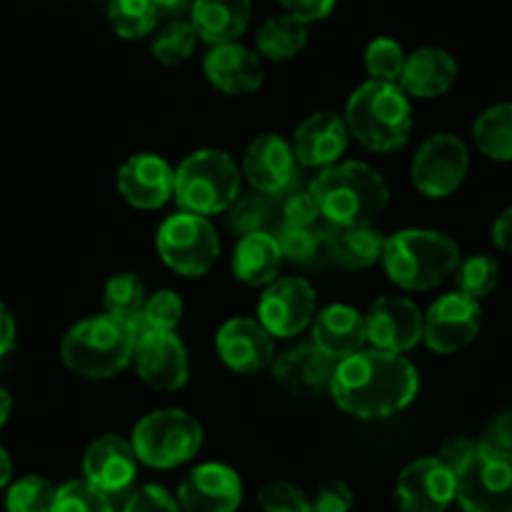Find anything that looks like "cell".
Listing matches in <instances>:
<instances>
[{"label":"cell","mask_w":512,"mask_h":512,"mask_svg":"<svg viewBox=\"0 0 512 512\" xmlns=\"http://www.w3.org/2000/svg\"><path fill=\"white\" fill-rule=\"evenodd\" d=\"M329 392L347 415L357 420H382L412 405L420 392V374L402 354L359 349L337 364Z\"/></svg>","instance_id":"1"},{"label":"cell","mask_w":512,"mask_h":512,"mask_svg":"<svg viewBox=\"0 0 512 512\" xmlns=\"http://www.w3.org/2000/svg\"><path fill=\"white\" fill-rule=\"evenodd\" d=\"M309 191L329 224H372L390 204V186L362 161H337L322 169Z\"/></svg>","instance_id":"2"},{"label":"cell","mask_w":512,"mask_h":512,"mask_svg":"<svg viewBox=\"0 0 512 512\" xmlns=\"http://www.w3.org/2000/svg\"><path fill=\"white\" fill-rule=\"evenodd\" d=\"M139 329L111 314L88 317L66 332L61 357L71 372L86 379H111L134 362Z\"/></svg>","instance_id":"3"},{"label":"cell","mask_w":512,"mask_h":512,"mask_svg":"<svg viewBox=\"0 0 512 512\" xmlns=\"http://www.w3.org/2000/svg\"><path fill=\"white\" fill-rule=\"evenodd\" d=\"M349 134L369 151H397L412 131V106L397 83L367 81L347 101Z\"/></svg>","instance_id":"4"},{"label":"cell","mask_w":512,"mask_h":512,"mask_svg":"<svg viewBox=\"0 0 512 512\" xmlns=\"http://www.w3.org/2000/svg\"><path fill=\"white\" fill-rule=\"evenodd\" d=\"M384 272L407 292H425L445 282L460 264L450 236L430 229H402L384 241Z\"/></svg>","instance_id":"5"},{"label":"cell","mask_w":512,"mask_h":512,"mask_svg":"<svg viewBox=\"0 0 512 512\" xmlns=\"http://www.w3.org/2000/svg\"><path fill=\"white\" fill-rule=\"evenodd\" d=\"M241 174L226 151L204 149L181 161L176 169L174 196L181 211L199 216L231 209L239 196Z\"/></svg>","instance_id":"6"},{"label":"cell","mask_w":512,"mask_h":512,"mask_svg":"<svg viewBox=\"0 0 512 512\" xmlns=\"http://www.w3.org/2000/svg\"><path fill=\"white\" fill-rule=\"evenodd\" d=\"M201 442H204V430L199 420L184 410L151 412L134 427L131 435L139 462L156 470H171L189 462L201 450Z\"/></svg>","instance_id":"7"},{"label":"cell","mask_w":512,"mask_h":512,"mask_svg":"<svg viewBox=\"0 0 512 512\" xmlns=\"http://www.w3.org/2000/svg\"><path fill=\"white\" fill-rule=\"evenodd\" d=\"M455 477L457 502L465 512H512V452L480 440Z\"/></svg>","instance_id":"8"},{"label":"cell","mask_w":512,"mask_h":512,"mask_svg":"<svg viewBox=\"0 0 512 512\" xmlns=\"http://www.w3.org/2000/svg\"><path fill=\"white\" fill-rule=\"evenodd\" d=\"M159 254L176 274L204 277L219 259V236L206 216L179 214L169 216L156 234Z\"/></svg>","instance_id":"9"},{"label":"cell","mask_w":512,"mask_h":512,"mask_svg":"<svg viewBox=\"0 0 512 512\" xmlns=\"http://www.w3.org/2000/svg\"><path fill=\"white\" fill-rule=\"evenodd\" d=\"M470 151L455 134H435L417 149L412 159V184L427 199H447L465 181Z\"/></svg>","instance_id":"10"},{"label":"cell","mask_w":512,"mask_h":512,"mask_svg":"<svg viewBox=\"0 0 512 512\" xmlns=\"http://www.w3.org/2000/svg\"><path fill=\"white\" fill-rule=\"evenodd\" d=\"M400 512H445L457 500V477L440 457L410 462L397 477Z\"/></svg>","instance_id":"11"},{"label":"cell","mask_w":512,"mask_h":512,"mask_svg":"<svg viewBox=\"0 0 512 512\" xmlns=\"http://www.w3.org/2000/svg\"><path fill=\"white\" fill-rule=\"evenodd\" d=\"M480 324L482 309L475 299L460 292L445 294L425 314L422 339L437 354L460 352L467 344L475 342V337L480 334Z\"/></svg>","instance_id":"12"},{"label":"cell","mask_w":512,"mask_h":512,"mask_svg":"<svg viewBox=\"0 0 512 512\" xmlns=\"http://www.w3.org/2000/svg\"><path fill=\"white\" fill-rule=\"evenodd\" d=\"M134 364L139 377L159 392L181 390L189 379V357L176 332L144 329L136 337Z\"/></svg>","instance_id":"13"},{"label":"cell","mask_w":512,"mask_h":512,"mask_svg":"<svg viewBox=\"0 0 512 512\" xmlns=\"http://www.w3.org/2000/svg\"><path fill=\"white\" fill-rule=\"evenodd\" d=\"M244 485L234 467L224 462H204L181 480L176 500L184 512H236Z\"/></svg>","instance_id":"14"},{"label":"cell","mask_w":512,"mask_h":512,"mask_svg":"<svg viewBox=\"0 0 512 512\" xmlns=\"http://www.w3.org/2000/svg\"><path fill=\"white\" fill-rule=\"evenodd\" d=\"M367 342L372 349L405 354L422 339L425 317L420 307L402 297H379L364 314Z\"/></svg>","instance_id":"15"},{"label":"cell","mask_w":512,"mask_h":512,"mask_svg":"<svg viewBox=\"0 0 512 512\" xmlns=\"http://www.w3.org/2000/svg\"><path fill=\"white\" fill-rule=\"evenodd\" d=\"M317 294L304 279H274L259 299V322L272 337H294L314 317Z\"/></svg>","instance_id":"16"},{"label":"cell","mask_w":512,"mask_h":512,"mask_svg":"<svg viewBox=\"0 0 512 512\" xmlns=\"http://www.w3.org/2000/svg\"><path fill=\"white\" fill-rule=\"evenodd\" d=\"M244 176L259 194H289L297 186L294 149L279 134L256 136L244 154Z\"/></svg>","instance_id":"17"},{"label":"cell","mask_w":512,"mask_h":512,"mask_svg":"<svg viewBox=\"0 0 512 512\" xmlns=\"http://www.w3.org/2000/svg\"><path fill=\"white\" fill-rule=\"evenodd\" d=\"M219 357L236 374H259L274 362V337L262 322L234 317L216 332Z\"/></svg>","instance_id":"18"},{"label":"cell","mask_w":512,"mask_h":512,"mask_svg":"<svg viewBox=\"0 0 512 512\" xmlns=\"http://www.w3.org/2000/svg\"><path fill=\"white\" fill-rule=\"evenodd\" d=\"M139 475V457L134 445L121 435H103L88 445L83 455V480L108 497L128 490Z\"/></svg>","instance_id":"19"},{"label":"cell","mask_w":512,"mask_h":512,"mask_svg":"<svg viewBox=\"0 0 512 512\" xmlns=\"http://www.w3.org/2000/svg\"><path fill=\"white\" fill-rule=\"evenodd\" d=\"M118 191L136 209H161L174 196L176 171L156 154H136L118 169Z\"/></svg>","instance_id":"20"},{"label":"cell","mask_w":512,"mask_h":512,"mask_svg":"<svg viewBox=\"0 0 512 512\" xmlns=\"http://www.w3.org/2000/svg\"><path fill=\"white\" fill-rule=\"evenodd\" d=\"M337 359L324 354L317 344H299L274 362V379L294 397L322 395L332 387Z\"/></svg>","instance_id":"21"},{"label":"cell","mask_w":512,"mask_h":512,"mask_svg":"<svg viewBox=\"0 0 512 512\" xmlns=\"http://www.w3.org/2000/svg\"><path fill=\"white\" fill-rule=\"evenodd\" d=\"M349 128L342 116L332 111H319L304 118L294 131V156L304 166L337 164L349 146Z\"/></svg>","instance_id":"22"},{"label":"cell","mask_w":512,"mask_h":512,"mask_svg":"<svg viewBox=\"0 0 512 512\" xmlns=\"http://www.w3.org/2000/svg\"><path fill=\"white\" fill-rule=\"evenodd\" d=\"M204 73L216 91L229 93V96L254 93L264 83L262 61L256 58L254 51L236 41L211 46L204 58Z\"/></svg>","instance_id":"23"},{"label":"cell","mask_w":512,"mask_h":512,"mask_svg":"<svg viewBox=\"0 0 512 512\" xmlns=\"http://www.w3.org/2000/svg\"><path fill=\"white\" fill-rule=\"evenodd\" d=\"M314 344L329 354L332 359L342 362V359L352 357L367 342V324H364V314L357 309L347 307V304H332V307L322 309L314 319L312 327Z\"/></svg>","instance_id":"24"},{"label":"cell","mask_w":512,"mask_h":512,"mask_svg":"<svg viewBox=\"0 0 512 512\" xmlns=\"http://www.w3.org/2000/svg\"><path fill=\"white\" fill-rule=\"evenodd\" d=\"M384 236L372 224H324V254L342 269H367L382 259Z\"/></svg>","instance_id":"25"},{"label":"cell","mask_w":512,"mask_h":512,"mask_svg":"<svg viewBox=\"0 0 512 512\" xmlns=\"http://www.w3.org/2000/svg\"><path fill=\"white\" fill-rule=\"evenodd\" d=\"M457 78V63L442 48H420L405 58L400 88L407 96L437 98L452 88Z\"/></svg>","instance_id":"26"},{"label":"cell","mask_w":512,"mask_h":512,"mask_svg":"<svg viewBox=\"0 0 512 512\" xmlns=\"http://www.w3.org/2000/svg\"><path fill=\"white\" fill-rule=\"evenodd\" d=\"M251 18V0H196L191 26L209 46L231 43L246 31Z\"/></svg>","instance_id":"27"},{"label":"cell","mask_w":512,"mask_h":512,"mask_svg":"<svg viewBox=\"0 0 512 512\" xmlns=\"http://www.w3.org/2000/svg\"><path fill=\"white\" fill-rule=\"evenodd\" d=\"M282 249H279L277 236L269 231H256V234L241 236L234 249L231 267L239 282L246 287H267L277 279L279 267H282Z\"/></svg>","instance_id":"28"},{"label":"cell","mask_w":512,"mask_h":512,"mask_svg":"<svg viewBox=\"0 0 512 512\" xmlns=\"http://www.w3.org/2000/svg\"><path fill=\"white\" fill-rule=\"evenodd\" d=\"M472 139L487 159L512 161V103L482 111L472 126Z\"/></svg>","instance_id":"29"},{"label":"cell","mask_w":512,"mask_h":512,"mask_svg":"<svg viewBox=\"0 0 512 512\" xmlns=\"http://www.w3.org/2000/svg\"><path fill=\"white\" fill-rule=\"evenodd\" d=\"M307 26L309 23L299 21L297 16H289V13L287 16L269 18L256 33V46H259L262 56L272 58V61H289L307 46Z\"/></svg>","instance_id":"30"},{"label":"cell","mask_w":512,"mask_h":512,"mask_svg":"<svg viewBox=\"0 0 512 512\" xmlns=\"http://www.w3.org/2000/svg\"><path fill=\"white\" fill-rule=\"evenodd\" d=\"M103 304H106V314L134 324L139 332L144 329L141 327V314L146 307V289L139 274H113L106 284V292H103Z\"/></svg>","instance_id":"31"},{"label":"cell","mask_w":512,"mask_h":512,"mask_svg":"<svg viewBox=\"0 0 512 512\" xmlns=\"http://www.w3.org/2000/svg\"><path fill=\"white\" fill-rule=\"evenodd\" d=\"M159 21V6L154 0H111L108 3V23L113 33L126 41L146 38Z\"/></svg>","instance_id":"32"},{"label":"cell","mask_w":512,"mask_h":512,"mask_svg":"<svg viewBox=\"0 0 512 512\" xmlns=\"http://www.w3.org/2000/svg\"><path fill=\"white\" fill-rule=\"evenodd\" d=\"M274 236H277L284 259H289V262L314 264L319 262V259H327V254H324V224H317V226L282 224Z\"/></svg>","instance_id":"33"},{"label":"cell","mask_w":512,"mask_h":512,"mask_svg":"<svg viewBox=\"0 0 512 512\" xmlns=\"http://www.w3.org/2000/svg\"><path fill=\"white\" fill-rule=\"evenodd\" d=\"M457 292L480 302L482 297L492 294L500 282V267L490 254H472L462 259L455 269Z\"/></svg>","instance_id":"34"},{"label":"cell","mask_w":512,"mask_h":512,"mask_svg":"<svg viewBox=\"0 0 512 512\" xmlns=\"http://www.w3.org/2000/svg\"><path fill=\"white\" fill-rule=\"evenodd\" d=\"M56 490L51 480L41 475H26L8 485L6 510L8 512H51L56 502Z\"/></svg>","instance_id":"35"},{"label":"cell","mask_w":512,"mask_h":512,"mask_svg":"<svg viewBox=\"0 0 512 512\" xmlns=\"http://www.w3.org/2000/svg\"><path fill=\"white\" fill-rule=\"evenodd\" d=\"M196 38L199 36H196V28L191 23H169V26L156 33L154 43H151V53L164 66H179V63L191 58L196 48Z\"/></svg>","instance_id":"36"},{"label":"cell","mask_w":512,"mask_h":512,"mask_svg":"<svg viewBox=\"0 0 512 512\" xmlns=\"http://www.w3.org/2000/svg\"><path fill=\"white\" fill-rule=\"evenodd\" d=\"M51 512H113L111 497L86 480H68L56 490Z\"/></svg>","instance_id":"37"},{"label":"cell","mask_w":512,"mask_h":512,"mask_svg":"<svg viewBox=\"0 0 512 512\" xmlns=\"http://www.w3.org/2000/svg\"><path fill=\"white\" fill-rule=\"evenodd\" d=\"M405 51L392 38H377L369 43L367 53H364V66H367L372 81H387L397 83L405 68Z\"/></svg>","instance_id":"38"},{"label":"cell","mask_w":512,"mask_h":512,"mask_svg":"<svg viewBox=\"0 0 512 512\" xmlns=\"http://www.w3.org/2000/svg\"><path fill=\"white\" fill-rule=\"evenodd\" d=\"M181 317H184V302H181L179 294L171 292V289H161V292L151 294L146 299L144 314H141V327L159 329V332H174L179 327Z\"/></svg>","instance_id":"39"},{"label":"cell","mask_w":512,"mask_h":512,"mask_svg":"<svg viewBox=\"0 0 512 512\" xmlns=\"http://www.w3.org/2000/svg\"><path fill=\"white\" fill-rule=\"evenodd\" d=\"M269 219H272V204L264 194L244 196L231 204L229 211V226L239 231L241 236L256 234V231H267Z\"/></svg>","instance_id":"40"},{"label":"cell","mask_w":512,"mask_h":512,"mask_svg":"<svg viewBox=\"0 0 512 512\" xmlns=\"http://www.w3.org/2000/svg\"><path fill=\"white\" fill-rule=\"evenodd\" d=\"M262 512H312V500L287 480L269 482L259 492Z\"/></svg>","instance_id":"41"},{"label":"cell","mask_w":512,"mask_h":512,"mask_svg":"<svg viewBox=\"0 0 512 512\" xmlns=\"http://www.w3.org/2000/svg\"><path fill=\"white\" fill-rule=\"evenodd\" d=\"M322 219V211H319L317 199H314L312 191H304L294 186L289 194H284L282 204V224L292 226H317Z\"/></svg>","instance_id":"42"},{"label":"cell","mask_w":512,"mask_h":512,"mask_svg":"<svg viewBox=\"0 0 512 512\" xmlns=\"http://www.w3.org/2000/svg\"><path fill=\"white\" fill-rule=\"evenodd\" d=\"M312 500V512H352L354 492L339 477H329L317 487Z\"/></svg>","instance_id":"43"},{"label":"cell","mask_w":512,"mask_h":512,"mask_svg":"<svg viewBox=\"0 0 512 512\" xmlns=\"http://www.w3.org/2000/svg\"><path fill=\"white\" fill-rule=\"evenodd\" d=\"M123 512H184L179 500L161 485H144L128 497Z\"/></svg>","instance_id":"44"},{"label":"cell","mask_w":512,"mask_h":512,"mask_svg":"<svg viewBox=\"0 0 512 512\" xmlns=\"http://www.w3.org/2000/svg\"><path fill=\"white\" fill-rule=\"evenodd\" d=\"M279 3L287 8L289 16H297L299 21L312 23L327 18L337 0H279Z\"/></svg>","instance_id":"45"},{"label":"cell","mask_w":512,"mask_h":512,"mask_svg":"<svg viewBox=\"0 0 512 512\" xmlns=\"http://www.w3.org/2000/svg\"><path fill=\"white\" fill-rule=\"evenodd\" d=\"M477 445H480V440H472V437H467V435H455V437H450L445 445H442L440 455L437 457H440V460L445 462L452 472H455L457 467H460L462 462H465L467 457L477 450Z\"/></svg>","instance_id":"46"},{"label":"cell","mask_w":512,"mask_h":512,"mask_svg":"<svg viewBox=\"0 0 512 512\" xmlns=\"http://www.w3.org/2000/svg\"><path fill=\"white\" fill-rule=\"evenodd\" d=\"M485 445L495 447V450L502 452H512V410L500 412L495 420L487 425L485 432Z\"/></svg>","instance_id":"47"},{"label":"cell","mask_w":512,"mask_h":512,"mask_svg":"<svg viewBox=\"0 0 512 512\" xmlns=\"http://www.w3.org/2000/svg\"><path fill=\"white\" fill-rule=\"evenodd\" d=\"M16 319H13L11 309L0 302V357H6L13 347H16Z\"/></svg>","instance_id":"48"},{"label":"cell","mask_w":512,"mask_h":512,"mask_svg":"<svg viewBox=\"0 0 512 512\" xmlns=\"http://www.w3.org/2000/svg\"><path fill=\"white\" fill-rule=\"evenodd\" d=\"M492 241L512 256V206L497 216L495 226H492Z\"/></svg>","instance_id":"49"},{"label":"cell","mask_w":512,"mask_h":512,"mask_svg":"<svg viewBox=\"0 0 512 512\" xmlns=\"http://www.w3.org/2000/svg\"><path fill=\"white\" fill-rule=\"evenodd\" d=\"M11 475H13V465H11V457H8L6 447L0 445V492L6 490L11 485Z\"/></svg>","instance_id":"50"},{"label":"cell","mask_w":512,"mask_h":512,"mask_svg":"<svg viewBox=\"0 0 512 512\" xmlns=\"http://www.w3.org/2000/svg\"><path fill=\"white\" fill-rule=\"evenodd\" d=\"M11 410H13L11 395H8V392L0 387V427L8 422V417H11Z\"/></svg>","instance_id":"51"},{"label":"cell","mask_w":512,"mask_h":512,"mask_svg":"<svg viewBox=\"0 0 512 512\" xmlns=\"http://www.w3.org/2000/svg\"><path fill=\"white\" fill-rule=\"evenodd\" d=\"M156 6H164V8H174V6H181L184 0H154Z\"/></svg>","instance_id":"52"}]
</instances>
